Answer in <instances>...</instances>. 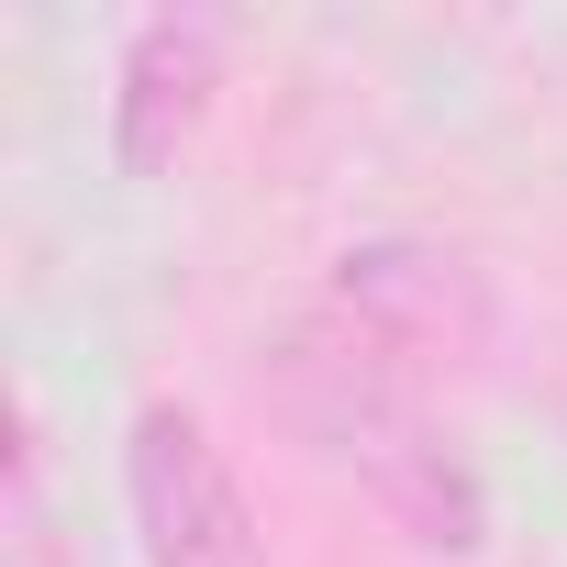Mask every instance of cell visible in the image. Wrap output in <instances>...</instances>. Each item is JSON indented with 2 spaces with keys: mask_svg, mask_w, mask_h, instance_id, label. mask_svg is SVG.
<instances>
[{
  "mask_svg": "<svg viewBox=\"0 0 567 567\" xmlns=\"http://www.w3.org/2000/svg\"><path fill=\"white\" fill-rule=\"evenodd\" d=\"M334 312L390 357H478L489 346V278L456 245H357L334 267Z\"/></svg>",
  "mask_w": 567,
  "mask_h": 567,
  "instance_id": "3957f363",
  "label": "cell"
},
{
  "mask_svg": "<svg viewBox=\"0 0 567 567\" xmlns=\"http://www.w3.org/2000/svg\"><path fill=\"white\" fill-rule=\"evenodd\" d=\"M123 501H134L145 567H256L245 478H234V456L212 445L200 412H178V401L134 412V434H123Z\"/></svg>",
  "mask_w": 567,
  "mask_h": 567,
  "instance_id": "7a4b0ae2",
  "label": "cell"
},
{
  "mask_svg": "<svg viewBox=\"0 0 567 567\" xmlns=\"http://www.w3.org/2000/svg\"><path fill=\"white\" fill-rule=\"evenodd\" d=\"M212 90H223V23L212 12H156L123 45V90H112V156H123V178L178 167V145L200 134Z\"/></svg>",
  "mask_w": 567,
  "mask_h": 567,
  "instance_id": "277c9868",
  "label": "cell"
},
{
  "mask_svg": "<svg viewBox=\"0 0 567 567\" xmlns=\"http://www.w3.org/2000/svg\"><path fill=\"white\" fill-rule=\"evenodd\" d=\"M267 379H278V412L301 423V445H323L412 545L467 556V545L489 534V501H478V478L456 467V445L423 423V401L401 390V357L368 346L334 301L301 312L290 334L267 346Z\"/></svg>",
  "mask_w": 567,
  "mask_h": 567,
  "instance_id": "6da1fadb",
  "label": "cell"
}]
</instances>
